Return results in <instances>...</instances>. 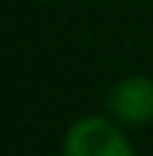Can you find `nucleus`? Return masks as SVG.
<instances>
[{
	"label": "nucleus",
	"mask_w": 153,
	"mask_h": 156,
	"mask_svg": "<svg viewBox=\"0 0 153 156\" xmlns=\"http://www.w3.org/2000/svg\"><path fill=\"white\" fill-rule=\"evenodd\" d=\"M60 156H138L129 129L108 114L75 117L60 141Z\"/></svg>",
	"instance_id": "obj_1"
},
{
	"label": "nucleus",
	"mask_w": 153,
	"mask_h": 156,
	"mask_svg": "<svg viewBox=\"0 0 153 156\" xmlns=\"http://www.w3.org/2000/svg\"><path fill=\"white\" fill-rule=\"evenodd\" d=\"M105 111L126 129H144L153 123V78L144 72L117 78L105 96Z\"/></svg>",
	"instance_id": "obj_2"
},
{
	"label": "nucleus",
	"mask_w": 153,
	"mask_h": 156,
	"mask_svg": "<svg viewBox=\"0 0 153 156\" xmlns=\"http://www.w3.org/2000/svg\"><path fill=\"white\" fill-rule=\"evenodd\" d=\"M39 3H51V0H39Z\"/></svg>",
	"instance_id": "obj_3"
}]
</instances>
